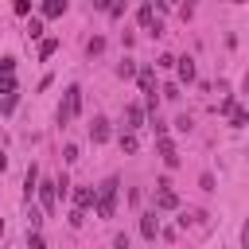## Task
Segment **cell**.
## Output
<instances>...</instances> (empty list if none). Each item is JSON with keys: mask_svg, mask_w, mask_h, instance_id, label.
I'll list each match as a JSON object with an SVG mask.
<instances>
[{"mask_svg": "<svg viewBox=\"0 0 249 249\" xmlns=\"http://www.w3.org/2000/svg\"><path fill=\"white\" fill-rule=\"evenodd\" d=\"M117 187H121V179H117V175H109V179L97 187V202H93L97 218H113V210H117Z\"/></svg>", "mask_w": 249, "mask_h": 249, "instance_id": "1", "label": "cell"}, {"mask_svg": "<svg viewBox=\"0 0 249 249\" xmlns=\"http://www.w3.org/2000/svg\"><path fill=\"white\" fill-rule=\"evenodd\" d=\"M78 113H82V86H66L62 105H58V124H70Z\"/></svg>", "mask_w": 249, "mask_h": 249, "instance_id": "2", "label": "cell"}, {"mask_svg": "<svg viewBox=\"0 0 249 249\" xmlns=\"http://www.w3.org/2000/svg\"><path fill=\"white\" fill-rule=\"evenodd\" d=\"M39 202H43V214H54V206H58V183L54 179L39 183Z\"/></svg>", "mask_w": 249, "mask_h": 249, "instance_id": "3", "label": "cell"}, {"mask_svg": "<svg viewBox=\"0 0 249 249\" xmlns=\"http://www.w3.org/2000/svg\"><path fill=\"white\" fill-rule=\"evenodd\" d=\"M152 202H156V210H179V195H175L171 187H156Z\"/></svg>", "mask_w": 249, "mask_h": 249, "instance_id": "4", "label": "cell"}, {"mask_svg": "<svg viewBox=\"0 0 249 249\" xmlns=\"http://www.w3.org/2000/svg\"><path fill=\"white\" fill-rule=\"evenodd\" d=\"M156 152H160V160L167 163V167H179V152H175V144L163 136V140H156Z\"/></svg>", "mask_w": 249, "mask_h": 249, "instance_id": "5", "label": "cell"}, {"mask_svg": "<svg viewBox=\"0 0 249 249\" xmlns=\"http://www.w3.org/2000/svg\"><path fill=\"white\" fill-rule=\"evenodd\" d=\"M136 19H140V27H148L152 35H160V19H156V8H152V4H144V8L136 12Z\"/></svg>", "mask_w": 249, "mask_h": 249, "instance_id": "6", "label": "cell"}, {"mask_svg": "<svg viewBox=\"0 0 249 249\" xmlns=\"http://www.w3.org/2000/svg\"><path fill=\"white\" fill-rule=\"evenodd\" d=\"M35 191H39V167L31 163L27 175H23V202H27V206H31V195H35Z\"/></svg>", "mask_w": 249, "mask_h": 249, "instance_id": "7", "label": "cell"}, {"mask_svg": "<svg viewBox=\"0 0 249 249\" xmlns=\"http://www.w3.org/2000/svg\"><path fill=\"white\" fill-rule=\"evenodd\" d=\"M136 82H140L144 97H156V70H152V66H144V70L136 74Z\"/></svg>", "mask_w": 249, "mask_h": 249, "instance_id": "8", "label": "cell"}, {"mask_svg": "<svg viewBox=\"0 0 249 249\" xmlns=\"http://www.w3.org/2000/svg\"><path fill=\"white\" fill-rule=\"evenodd\" d=\"M124 121H128V124H124V132L144 128V109H140V105H128V109H124Z\"/></svg>", "mask_w": 249, "mask_h": 249, "instance_id": "9", "label": "cell"}, {"mask_svg": "<svg viewBox=\"0 0 249 249\" xmlns=\"http://www.w3.org/2000/svg\"><path fill=\"white\" fill-rule=\"evenodd\" d=\"M89 140H93V144H105V140H109V121H105V117H93V124H89Z\"/></svg>", "mask_w": 249, "mask_h": 249, "instance_id": "10", "label": "cell"}, {"mask_svg": "<svg viewBox=\"0 0 249 249\" xmlns=\"http://www.w3.org/2000/svg\"><path fill=\"white\" fill-rule=\"evenodd\" d=\"M74 202H78V210H86V206L97 202V191H93V187H78V191H74Z\"/></svg>", "mask_w": 249, "mask_h": 249, "instance_id": "11", "label": "cell"}, {"mask_svg": "<svg viewBox=\"0 0 249 249\" xmlns=\"http://www.w3.org/2000/svg\"><path fill=\"white\" fill-rule=\"evenodd\" d=\"M140 233H144L148 241H156V233H160V218H156V214H144V218H140Z\"/></svg>", "mask_w": 249, "mask_h": 249, "instance_id": "12", "label": "cell"}, {"mask_svg": "<svg viewBox=\"0 0 249 249\" xmlns=\"http://www.w3.org/2000/svg\"><path fill=\"white\" fill-rule=\"evenodd\" d=\"M39 12H43L47 19H54V16H62V12H66V0H47V4L39 8Z\"/></svg>", "mask_w": 249, "mask_h": 249, "instance_id": "13", "label": "cell"}, {"mask_svg": "<svg viewBox=\"0 0 249 249\" xmlns=\"http://www.w3.org/2000/svg\"><path fill=\"white\" fill-rule=\"evenodd\" d=\"M179 62V78L183 82H195V58H175Z\"/></svg>", "mask_w": 249, "mask_h": 249, "instance_id": "14", "label": "cell"}, {"mask_svg": "<svg viewBox=\"0 0 249 249\" xmlns=\"http://www.w3.org/2000/svg\"><path fill=\"white\" fill-rule=\"evenodd\" d=\"M43 222H47V218H43V210H35V206H31V210H27V230H31V233H39V230H43Z\"/></svg>", "mask_w": 249, "mask_h": 249, "instance_id": "15", "label": "cell"}, {"mask_svg": "<svg viewBox=\"0 0 249 249\" xmlns=\"http://www.w3.org/2000/svg\"><path fill=\"white\" fill-rule=\"evenodd\" d=\"M136 148H140V140H136V132H121V152H128V156H132Z\"/></svg>", "mask_w": 249, "mask_h": 249, "instance_id": "16", "label": "cell"}, {"mask_svg": "<svg viewBox=\"0 0 249 249\" xmlns=\"http://www.w3.org/2000/svg\"><path fill=\"white\" fill-rule=\"evenodd\" d=\"M230 124H233V128H245V124H249V109H233V113H230Z\"/></svg>", "mask_w": 249, "mask_h": 249, "instance_id": "17", "label": "cell"}, {"mask_svg": "<svg viewBox=\"0 0 249 249\" xmlns=\"http://www.w3.org/2000/svg\"><path fill=\"white\" fill-rule=\"evenodd\" d=\"M54 51H58V39H43L39 43V58H51Z\"/></svg>", "mask_w": 249, "mask_h": 249, "instance_id": "18", "label": "cell"}, {"mask_svg": "<svg viewBox=\"0 0 249 249\" xmlns=\"http://www.w3.org/2000/svg\"><path fill=\"white\" fill-rule=\"evenodd\" d=\"M86 51H89V54H101V51H105V39H101V35H93V39L86 43Z\"/></svg>", "mask_w": 249, "mask_h": 249, "instance_id": "19", "label": "cell"}, {"mask_svg": "<svg viewBox=\"0 0 249 249\" xmlns=\"http://www.w3.org/2000/svg\"><path fill=\"white\" fill-rule=\"evenodd\" d=\"M132 74H136V66H132L128 58H124V62H117V78H132Z\"/></svg>", "mask_w": 249, "mask_h": 249, "instance_id": "20", "label": "cell"}, {"mask_svg": "<svg viewBox=\"0 0 249 249\" xmlns=\"http://www.w3.org/2000/svg\"><path fill=\"white\" fill-rule=\"evenodd\" d=\"M12 70H16V58H12V54L0 58V78H12Z\"/></svg>", "mask_w": 249, "mask_h": 249, "instance_id": "21", "label": "cell"}, {"mask_svg": "<svg viewBox=\"0 0 249 249\" xmlns=\"http://www.w3.org/2000/svg\"><path fill=\"white\" fill-rule=\"evenodd\" d=\"M27 245H31V249H47V237H43V230H39V233H27Z\"/></svg>", "mask_w": 249, "mask_h": 249, "instance_id": "22", "label": "cell"}, {"mask_svg": "<svg viewBox=\"0 0 249 249\" xmlns=\"http://www.w3.org/2000/svg\"><path fill=\"white\" fill-rule=\"evenodd\" d=\"M0 93L12 97V93H16V78H0Z\"/></svg>", "mask_w": 249, "mask_h": 249, "instance_id": "23", "label": "cell"}, {"mask_svg": "<svg viewBox=\"0 0 249 249\" xmlns=\"http://www.w3.org/2000/svg\"><path fill=\"white\" fill-rule=\"evenodd\" d=\"M27 35L39 39V35H43V19H31V23H27Z\"/></svg>", "mask_w": 249, "mask_h": 249, "instance_id": "24", "label": "cell"}, {"mask_svg": "<svg viewBox=\"0 0 249 249\" xmlns=\"http://www.w3.org/2000/svg\"><path fill=\"white\" fill-rule=\"evenodd\" d=\"M198 187H202V191H214V175H210V171H202V179H198Z\"/></svg>", "mask_w": 249, "mask_h": 249, "instance_id": "25", "label": "cell"}, {"mask_svg": "<svg viewBox=\"0 0 249 249\" xmlns=\"http://www.w3.org/2000/svg\"><path fill=\"white\" fill-rule=\"evenodd\" d=\"M82 222H86V210L74 206V210H70V226H82Z\"/></svg>", "mask_w": 249, "mask_h": 249, "instance_id": "26", "label": "cell"}, {"mask_svg": "<svg viewBox=\"0 0 249 249\" xmlns=\"http://www.w3.org/2000/svg\"><path fill=\"white\" fill-rule=\"evenodd\" d=\"M113 249H128V237H124V233H117V237H113Z\"/></svg>", "mask_w": 249, "mask_h": 249, "instance_id": "27", "label": "cell"}, {"mask_svg": "<svg viewBox=\"0 0 249 249\" xmlns=\"http://www.w3.org/2000/svg\"><path fill=\"white\" fill-rule=\"evenodd\" d=\"M241 245H245V249H249V222H245V226H241Z\"/></svg>", "mask_w": 249, "mask_h": 249, "instance_id": "28", "label": "cell"}, {"mask_svg": "<svg viewBox=\"0 0 249 249\" xmlns=\"http://www.w3.org/2000/svg\"><path fill=\"white\" fill-rule=\"evenodd\" d=\"M4 167H8V156H4V148H0V171H4Z\"/></svg>", "mask_w": 249, "mask_h": 249, "instance_id": "29", "label": "cell"}, {"mask_svg": "<svg viewBox=\"0 0 249 249\" xmlns=\"http://www.w3.org/2000/svg\"><path fill=\"white\" fill-rule=\"evenodd\" d=\"M0 233H4V218H0Z\"/></svg>", "mask_w": 249, "mask_h": 249, "instance_id": "30", "label": "cell"}]
</instances>
